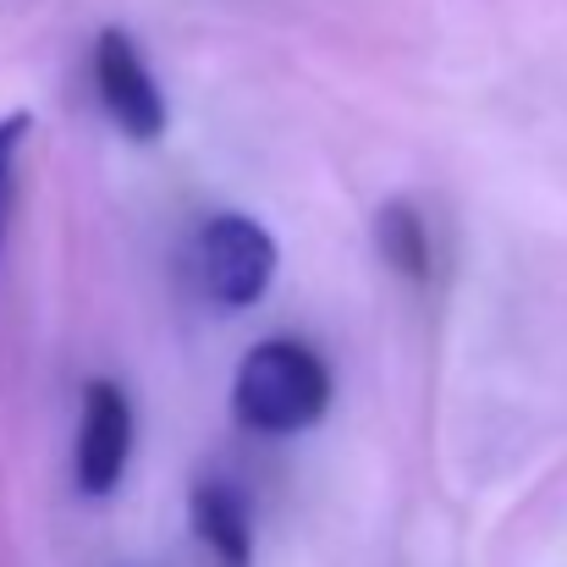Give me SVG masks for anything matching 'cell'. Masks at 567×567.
Wrapping results in <instances>:
<instances>
[{"instance_id":"6da1fadb","label":"cell","mask_w":567,"mask_h":567,"mask_svg":"<svg viewBox=\"0 0 567 567\" xmlns=\"http://www.w3.org/2000/svg\"><path fill=\"white\" fill-rule=\"evenodd\" d=\"M331 402V370L315 348L292 342V337H276V342H259L231 380V413L259 430V435H292V430H309Z\"/></svg>"},{"instance_id":"3957f363","label":"cell","mask_w":567,"mask_h":567,"mask_svg":"<svg viewBox=\"0 0 567 567\" xmlns=\"http://www.w3.org/2000/svg\"><path fill=\"white\" fill-rule=\"evenodd\" d=\"M94 89H100V105L111 111V122L138 138V144H155L166 133V100H161V83L150 72V61L138 55V44L122 33V28H105L100 44H94Z\"/></svg>"},{"instance_id":"277c9868","label":"cell","mask_w":567,"mask_h":567,"mask_svg":"<svg viewBox=\"0 0 567 567\" xmlns=\"http://www.w3.org/2000/svg\"><path fill=\"white\" fill-rule=\"evenodd\" d=\"M133 457V402L116 380H89L78 424V491L111 496Z\"/></svg>"},{"instance_id":"5b68a950","label":"cell","mask_w":567,"mask_h":567,"mask_svg":"<svg viewBox=\"0 0 567 567\" xmlns=\"http://www.w3.org/2000/svg\"><path fill=\"white\" fill-rule=\"evenodd\" d=\"M193 529L220 567L254 563V513H248V496L231 480H204L193 491Z\"/></svg>"},{"instance_id":"8992f818","label":"cell","mask_w":567,"mask_h":567,"mask_svg":"<svg viewBox=\"0 0 567 567\" xmlns=\"http://www.w3.org/2000/svg\"><path fill=\"white\" fill-rule=\"evenodd\" d=\"M375 237H380V254L408 276V281H424L430 276V231H424V220H419V209L413 204H385L375 220Z\"/></svg>"},{"instance_id":"7a4b0ae2","label":"cell","mask_w":567,"mask_h":567,"mask_svg":"<svg viewBox=\"0 0 567 567\" xmlns=\"http://www.w3.org/2000/svg\"><path fill=\"white\" fill-rule=\"evenodd\" d=\"M276 276V237L248 215H215L198 231V281L215 303L248 309Z\"/></svg>"},{"instance_id":"52a82bcc","label":"cell","mask_w":567,"mask_h":567,"mask_svg":"<svg viewBox=\"0 0 567 567\" xmlns=\"http://www.w3.org/2000/svg\"><path fill=\"white\" fill-rule=\"evenodd\" d=\"M28 138V111H11L0 116V243H6V226H11V177H17V150Z\"/></svg>"}]
</instances>
